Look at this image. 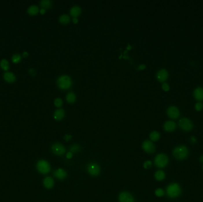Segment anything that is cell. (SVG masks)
Segmentation results:
<instances>
[{
	"label": "cell",
	"mask_w": 203,
	"mask_h": 202,
	"mask_svg": "<svg viewBox=\"0 0 203 202\" xmlns=\"http://www.w3.org/2000/svg\"><path fill=\"white\" fill-rule=\"evenodd\" d=\"M168 162V157L164 154H158L154 159V164L156 166L160 168L165 167L167 165Z\"/></svg>",
	"instance_id": "obj_4"
},
{
	"label": "cell",
	"mask_w": 203,
	"mask_h": 202,
	"mask_svg": "<svg viewBox=\"0 0 203 202\" xmlns=\"http://www.w3.org/2000/svg\"><path fill=\"white\" fill-rule=\"evenodd\" d=\"M0 65L3 70L4 71H8L9 69V63L6 59H3L0 63Z\"/></svg>",
	"instance_id": "obj_26"
},
{
	"label": "cell",
	"mask_w": 203,
	"mask_h": 202,
	"mask_svg": "<svg viewBox=\"0 0 203 202\" xmlns=\"http://www.w3.org/2000/svg\"><path fill=\"white\" fill-rule=\"evenodd\" d=\"M53 179L49 177H47L43 179V185L47 188H51L53 186Z\"/></svg>",
	"instance_id": "obj_19"
},
{
	"label": "cell",
	"mask_w": 203,
	"mask_h": 202,
	"mask_svg": "<svg viewBox=\"0 0 203 202\" xmlns=\"http://www.w3.org/2000/svg\"><path fill=\"white\" fill-rule=\"evenodd\" d=\"M40 5L43 7V9H48L50 8L52 5V2L49 0H43L40 2Z\"/></svg>",
	"instance_id": "obj_24"
},
{
	"label": "cell",
	"mask_w": 203,
	"mask_h": 202,
	"mask_svg": "<svg viewBox=\"0 0 203 202\" xmlns=\"http://www.w3.org/2000/svg\"><path fill=\"white\" fill-rule=\"evenodd\" d=\"M40 13H41L42 14H45V10L43 9V8H42V9L40 10Z\"/></svg>",
	"instance_id": "obj_40"
},
{
	"label": "cell",
	"mask_w": 203,
	"mask_h": 202,
	"mask_svg": "<svg viewBox=\"0 0 203 202\" xmlns=\"http://www.w3.org/2000/svg\"><path fill=\"white\" fill-rule=\"evenodd\" d=\"M167 114L169 117L173 119L178 118L180 115L179 109L175 106L169 107L167 110Z\"/></svg>",
	"instance_id": "obj_7"
},
{
	"label": "cell",
	"mask_w": 203,
	"mask_h": 202,
	"mask_svg": "<svg viewBox=\"0 0 203 202\" xmlns=\"http://www.w3.org/2000/svg\"><path fill=\"white\" fill-rule=\"evenodd\" d=\"M30 71H32V72H30V73H31L32 75H35V71H34V70H33V69H31V70H30Z\"/></svg>",
	"instance_id": "obj_39"
},
{
	"label": "cell",
	"mask_w": 203,
	"mask_h": 202,
	"mask_svg": "<svg viewBox=\"0 0 203 202\" xmlns=\"http://www.w3.org/2000/svg\"><path fill=\"white\" fill-rule=\"evenodd\" d=\"M38 12H39V8L36 5H32L27 10V13L32 16L36 15L38 13Z\"/></svg>",
	"instance_id": "obj_20"
},
{
	"label": "cell",
	"mask_w": 203,
	"mask_h": 202,
	"mask_svg": "<svg viewBox=\"0 0 203 202\" xmlns=\"http://www.w3.org/2000/svg\"><path fill=\"white\" fill-rule=\"evenodd\" d=\"M143 149L148 153H153L155 151V147L154 144L150 141L147 140L143 143Z\"/></svg>",
	"instance_id": "obj_10"
},
{
	"label": "cell",
	"mask_w": 203,
	"mask_h": 202,
	"mask_svg": "<svg viewBox=\"0 0 203 202\" xmlns=\"http://www.w3.org/2000/svg\"><path fill=\"white\" fill-rule=\"evenodd\" d=\"M57 84L60 88L62 89H67L71 87L72 81L69 76L62 75L57 80Z\"/></svg>",
	"instance_id": "obj_3"
},
{
	"label": "cell",
	"mask_w": 203,
	"mask_h": 202,
	"mask_svg": "<svg viewBox=\"0 0 203 202\" xmlns=\"http://www.w3.org/2000/svg\"><path fill=\"white\" fill-rule=\"evenodd\" d=\"M51 149L53 153L57 155H61L65 152V149L64 147V146L62 144L58 143L53 144L52 146Z\"/></svg>",
	"instance_id": "obj_8"
},
{
	"label": "cell",
	"mask_w": 203,
	"mask_h": 202,
	"mask_svg": "<svg viewBox=\"0 0 203 202\" xmlns=\"http://www.w3.org/2000/svg\"><path fill=\"white\" fill-rule=\"evenodd\" d=\"M54 104L56 107H60L62 105V100L60 98H56L54 101Z\"/></svg>",
	"instance_id": "obj_28"
},
{
	"label": "cell",
	"mask_w": 203,
	"mask_h": 202,
	"mask_svg": "<svg viewBox=\"0 0 203 202\" xmlns=\"http://www.w3.org/2000/svg\"><path fill=\"white\" fill-rule=\"evenodd\" d=\"M73 156V153L72 152H69L67 154V158L68 159H70L72 158Z\"/></svg>",
	"instance_id": "obj_37"
},
{
	"label": "cell",
	"mask_w": 203,
	"mask_h": 202,
	"mask_svg": "<svg viewBox=\"0 0 203 202\" xmlns=\"http://www.w3.org/2000/svg\"><path fill=\"white\" fill-rule=\"evenodd\" d=\"M155 194L158 197H162V196H163L164 195L165 192H164V191L162 188H157L155 191Z\"/></svg>",
	"instance_id": "obj_29"
},
{
	"label": "cell",
	"mask_w": 203,
	"mask_h": 202,
	"mask_svg": "<svg viewBox=\"0 0 203 202\" xmlns=\"http://www.w3.org/2000/svg\"><path fill=\"white\" fill-rule=\"evenodd\" d=\"M179 126L183 130L191 131L193 129V123L189 119L184 117L179 121Z\"/></svg>",
	"instance_id": "obj_5"
},
{
	"label": "cell",
	"mask_w": 203,
	"mask_h": 202,
	"mask_svg": "<svg viewBox=\"0 0 203 202\" xmlns=\"http://www.w3.org/2000/svg\"><path fill=\"white\" fill-rule=\"evenodd\" d=\"M59 20L60 23L62 24H67L68 23H69L70 19V17L68 15L63 14L60 16Z\"/></svg>",
	"instance_id": "obj_25"
},
{
	"label": "cell",
	"mask_w": 203,
	"mask_h": 202,
	"mask_svg": "<svg viewBox=\"0 0 203 202\" xmlns=\"http://www.w3.org/2000/svg\"><path fill=\"white\" fill-rule=\"evenodd\" d=\"M53 175H55V177H56V178H58V179H64L67 175L65 171L61 169V168H59V169L56 170L54 172Z\"/></svg>",
	"instance_id": "obj_16"
},
{
	"label": "cell",
	"mask_w": 203,
	"mask_h": 202,
	"mask_svg": "<svg viewBox=\"0 0 203 202\" xmlns=\"http://www.w3.org/2000/svg\"><path fill=\"white\" fill-rule=\"evenodd\" d=\"M162 87L165 91H168L169 90V89H170V87H169V84L167 83H165L162 84Z\"/></svg>",
	"instance_id": "obj_32"
},
{
	"label": "cell",
	"mask_w": 203,
	"mask_h": 202,
	"mask_svg": "<svg viewBox=\"0 0 203 202\" xmlns=\"http://www.w3.org/2000/svg\"><path fill=\"white\" fill-rule=\"evenodd\" d=\"M71 138H72V136L70 135V134H66V135L64 136V139L65 141H68L70 140L71 139Z\"/></svg>",
	"instance_id": "obj_35"
},
{
	"label": "cell",
	"mask_w": 203,
	"mask_h": 202,
	"mask_svg": "<svg viewBox=\"0 0 203 202\" xmlns=\"http://www.w3.org/2000/svg\"><path fill=\"white\" fill-rule=\"evenodd\" d=\"M189 155L188 148L185 145H179L173 151V155L175 159L182 161L185 160Z\"/></svg>",
	"instance_id": "obj_1"
},
{
	"label": "cell",
	"mask_w": 203,
	"mask_h": 202,
	"mask_svg": "<svg viewBox=\"0 0 203 202\" xmlns=\"http://www.w3.org/2000/svg\"><path fill=\"white\" fill-rule=\"evenodd\" d=\"M199 160L201 162L203 163V155H201L200 157V158H199Z\"/></svg>",
	"instance_id": "obj_41"
},
{
	"label": "cell",
	"mask_w": 203,
	"mask_h": 202,
	"mask_svg": "<svg viewBox=\"0 0 203 202\" xmlns=\"http://www.w3.org/2000/svg\"><path fill=\"white\" fill-rule=\"evenodd\" d=\"M194 96L198 101L203 100V88L198 87L194 91Z\"/></svg>",
	"instance_id": "obj_14"
},
{
	"label": "cell",
	"mask_w": 203,
	"mask_h": 202,
	"mask_svg": "<svg viewBox=\"0 0 203 202\" xmlns=\"http://www.w3.org/2000/svg\"><path fill=\"white\" fill-rule=\"evenodd\" d=\"M79 150H80V147H79L78 145H74L72 146V147L70 148V151L72 153L77 152Z\"/></svg>",
	"instance_id": "obj_30"
},
{
	"label": "cell",
	"mask_w": 203,
	"mask_h": 202,
	"mask_svg": "<svg viewBox=\"0 0 203 202\" xmlns=\"http://www.w3.org/2000/svg\"><path fill=\"white\" fill-rule=\"evenodd\" d=\"M73 23H74V24H76V23H78V19H77V18H73Z\"/></svg>",
	"instance_id": "obj_38"
},
{
	"label": "cell",
	"mask_w": 203,
	"mask_h": 202,
	"mask_svg": "<svg viewBox=\"0 0 203 202\" xmlns=\"http://www.w3.org/2000/svg\"><path fill=\"white\" fill-rule=\"evenodd\" d=\"M151 166H152V162L149 161H147L145 162L144 164V167L145 168H146V169H147V168H150Z\"/></svg>",
	"instance_id": "obj_33"
},
{
	"label": "cell",
	"mask_w": 203,
	"mask_h": 202,
	"mask_svg": "<svg viewBox=\"0 0 203 202\" xmlns=\"http://www.w3.org/2000/svg\"><path fill=\"white\" fill-rule=\"evenodd\" d=\"M166 193L170 198H177L181 194V188L176 183H171L167 187Z\"/></svg>",
	"instance_id": "obj_2"
},
{
	"label": "cell",
	"mask_w": 203,
	"mask_h": 202,
	"mask_svg": "<svg viewBox=\"0 0 203 202\" xmlns=\"http://www.w3.org/2000/svg\"><path fill=\"white\" fill-rule=\"evenodd\" d=\"M4 80L8 83H13L16 80V77L14 75L10 72H6L4 74Z\"/></svg>",
	"instance_id": "obj_18"
},
{
	"label": "cell",
	"mask_w": 203,
	"mask_h": 202,
	"mask_svg": "<svg viewBox=\"0 0 203 202\" xmlns=\"http://www.w3.org/2000/svg\"><path fill=\"white\" fill-rule=\"evenodd\" d=\"M120 202H134V200L132 196L128 192H122L119 196Z\"/></svg>",
	"instance_id": "obj_11"
},
{
	"label": "cell",
	"mask_w": 203,
	"mask_h": 202,
	"mask_svg": "<svg viewBox=\"0 0 203 202\" xmlns=\"http://www.w3.org/2000/svg\"><path fill=\"white\" fill-rule=\"evenodd\" d=\"M168 77V73L167 71L165 69H162L159 70L157 73V78L159 81L164 82L167 80Z\"/></svg>",
	"instance_id": "obj_12"
},
{
	"label": "cell",
	"mask_w": 203,
	"mask_h": 202,
	"mask_svg": "<svg viewBox=\"0 0 203 202\" xmlns=\"http://www.w3.org/2000/svg\"><path fill=\"white\" fill-rule=\"evenodd\" d=\"M21 56L20 55H18V54H16L14 55L13 58H12V61L14 63H19L20 62V61H21Z\"/></svg>",
	"instance_id": "obj_27"
},
{
	"label": "cell",
	"mask_w": 203,
	"mask_h": 202,
	"mask_svg": "<svg viewBox=\"0 0 203 202\" xmlns=\"http://www.w3.org/2000/svg\"><path fill=\"white\" fill-rule=\"evenodd\" d=\"M176 123L174 121H171V120H169L167 121L166 122H165V123L164 124V129L169 132H173L176 129Z\"/></svg>",
	"instance_id": "obj_13"
},
{
	"label": "cell",
	"mask_w": 203,
	"mask_h": 202,
	"mask_svg": "<svg viewBox=\"0 0 203 202\" xmlns=\"http://www.w3.org/2000/svg\"><path fill=\"white\" fill-rule=\"evenodd\" d=\"M27 56H28V53H27L26 52H25L23 53V57H25V58H26V57H27Z\"/></svg>",
	"instance_id": "obj_42"
},
{
	"label": "cell",
	"mask_w": 203,
	"mask_h": 202,
	"mask_svg": "<svg viewBox=\"0 0 203 202\" xmlns=\"http://www.w3.org/2000/svg\"><path fill=\"white\" fill-rule=\"evenodd\" d=\"M150 138L153 141H157L160 138V134L157 131H153L150 134Z\"/></svg>",
	"instance_id": "obj_23"
},
{
	"label": "cell",
	"mask_w": 203,
	"mask_h": 202,
	"mask_svg": "<svg viewBox=\"0 0 203 202\" xmlns=\"http://www.w3.org/2000/svg\"><path fill=\"white\" fill-rule=\"evenodd\" d=\"M36 168L39 172L42 174H47L50 171L49 164L45 160H40L36 164Z\"/></svg>",
	"instance_id": "obj_6"
},
{
	"label": "cell",
	"mask_w": 203,
	"mask_h": 202,
	"mask_svg": "<svg viewBox=\"0 0 203 202\" xmlns=\"http://www.w3.org/2000/svg\"><path fill=\"white\" fill-rule=\"evenodd\" d=\"M190 142H191V143L195 144L197 143V139H196V138L195 136H191L190 138Z\"/></svg>",
	"instance_id": "obj_34"
},
{
	"label": "cell",
	"mask_w": 203,
	"mask_h": 202,
	"mask_svg": "<svg viewBox=\"0 0 203 202\" xmlns=\"http://www.w3.org/2000/svg\"><path fill=\"white\" fill-rule=\"evenodd\" d=\"M88 173L92 175H97L100 173V167L96 163L90 164L87 167Z\"/></svg>",
	"instance_id": "obj_9"
},
{
	"label": "cell",
	"mask_w": 203,
	"mask_h": 202,
	"mask_svg": "<svg viewBox=\"0 0 203 202\" xmlns=\"http://www.w3.org/2000/svg\"><path fill=\"white\" fill-rule=\"evenodd\" d=\"M82 13V10L80 7L78 6H74L70 10V14L74 18H77Z\"/></svg>",
	"instance_id": "obj_17"
},
{
	"label": "cell",
	"mask_w": 203,
	"mask_h": 202,
	"mask_svg": "<svg viewBox=\"0 0 203 202\" xmlns=\"http://www.w3.org/2000/svg\"><path fill=\"white\" fill-rule=\"evenodd\" d=\"M154 177L158 181H162L165 178V173L162 171V170H159L157 171L154 175Z\"/></svg>",
	"instance_id": "obj_22"
},
{
	"label": "cell",
	"mask_w": 203,
	"mask_h": 202,
	"mask_svg": "<svg viewBox=\"0 0 203 202\" xmlns=\"http://www.w3.org/2000/svg\"><path fill=\"white\" fill-rule=\"evenodd\" d=\"M202 107H203V105L200 102H198L197 103H196L195 106V109L197 110V111H201L202 109Z\"/></svg>",
	"instance_id": "obj_31"
},
{
	"label": "cell",
	"mask_w": 203,
	"mask_h": 202,
	"mask_svg": "<svg viewBox=\"0 0 203 202\" xmlns=\"http://www.w3.org/2000/svg\"><path fill=\"white\" fill-rule=\"evenodd\" d=\"M145 68V65H141L139 66L138 70H143Z\"/></svg>",
	"instance_id": "obj_36"
},
{
	"label": "cell",
	"mask_w": 203,
	"mask_h": 202,
	"mask_svg": "<svg viewBox=\"0 0 203 202\" xmlns=\"http://www.w3.org/2000/svg\"><path fill=\"white\" fill-rule=\"evenodd\" d=\"M65 116V111L63 109H57L54 113L53 115V117L54 119L56 120H62Z\"/></svg>",
	"instance_id": "obj_15"
},
{
	"label": "cell",
	"mask_w": 203,
	"mask_h": 202,
	"mask_svg": "<svg viewBox=\"0 0 203 202\" xmlns=\"http://www.w3.org/2000/svg\"><path fill=\"white\" fill-rule=\"evenodd\" d=\"M202 170H203V165H202Z\"/></svg>",
	"instance_id": "obj_43"
},
{
	"label": "cell",
	"mask_w": 203,
	"mask_h": 202,
	"mask_svg": "<svg viewBox=\"0 0 203 202\" xmlns=\"http://www.w3.org/2000/svg\"><path fill=\"white\" fill-rule=\"evenodd\" d=\"M66 99L68 103H73L75 102V99H76V96L75 94L73 92H70L67 94Z\"/></svg>",
	"instance_id": "obj_21"
}]
</instances>
